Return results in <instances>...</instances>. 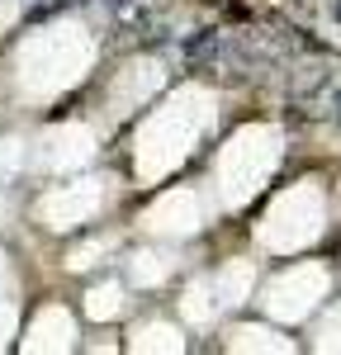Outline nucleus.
Returning <instances> with one entry per match:
<instances>
[{
    "instance_id": "6ab92c4d",
    "label": "nucleus",
    "mask_w": 341,
    "mask_h": 355,
    "mask_svg": "<svg viewBox=\"0 0 341 355\" xmlns=\"http://www.w3.org/2000/svg\"><path fill=\"white\" fill-rule=\"evenodd\" d=\"M24 166V137H5L0 142V180H10Z\"/></svg>"
},
{
    "instance_id": "aec40b11",
    "label": "nucleus",
    "mask_w": 341,
    "mask_h": 355,
    "mask_svg": "<svg viewBox=\"0 0 341 355\" xmlns=\"http://www.w3.org/2000/svg\"><path fill=\"white\" fill-rule=\"evenodd\" d=\"M15 336V303L0 299V351H5V341Z\"/></svg>"
},
{
    "instance_id": "4468645a",
    "label": "nucleus",
    "mask_w": 341,
    "mask_h": 355,
    "mask_svg": "<svg viewBox=\"0 0 341 355\" xmlns=\"http://www.w3.org/2000/svg\"><path fill=\"white\" fill-rule=\"evenodd\" d=\"M128 346H133V351H166V355H175V351H185V336L170 327V322H138L133 336H128Z\"/></svg>"
},
{
    "instance_id": "423d86ee",
    "label": "nucleus",
    "mask_w": 341,
    "mask_h": 355,
    "mask_svg": "<svg viewBox=\"0 0 341 355\" xmlns=\"http://www.w3.org/2000/svg\"><path fill=\"white\" fill-rule=\"evenodd\" d=\"M100 209H105V180L100 175H85L76 185H62V190L43 194L38 199V223L48 232H71V227L90 223Z\"/></svg>"
},
{
    "instance_id": "ddd939ff",
    "label": "nucleus",
    "mask_w": 341,
    "mask_h": 355,
    "mask_svg": "<svg viewBox=\"0 0 341 355\" xmlns=\"http://www.w3.org/2000/svg\"><path fill=\"white\" fill-rule=\"evenodd\" d=\"M227 351H289V336H280L275 327H261V322H242L227 331Z\"/></svg>"
},
{
    "instance_id": "f257e3e1",
    "label": "nucleus",
    "mask_w": 341,
    "mask_h": 355,
    "mask_svg": "<svg viewBox=\"0 0 341 355\" xmlns=\"http://www.w3.org/2000/svg\"><path fill=\"white\" fill-rule=\"evenodd\" d=\"M213 114H218V100L204 85H180L138 128V142H133L138 180L152 185V180H166L170 171H180L185 157L195 152V142L213 128Z\"/></svg>"
},
{
    "instance_id": "39448f33",
    "label": "nucleus",
    "mask_w": 341,
    "mask_h": 355,
    "mask_svg": "<svg viewBox=\"0 0 341 355\" xmlns=\"http://www.w3.org/2000/svg\"><path fill=\"white\" fill-rule=\"evenodd\" d=\"M327 289H332V270L322 261H304V266H289L284 275H275L265 284L261 303L275 322H304L313 308L327 299Z\"/></svg>"
},
{
    "instance_id": "412c9836",
    "label": "nucleus",
    "mask_w": 341,
    "mask_h": 355,
    "mask_svg": "<svg viewBox=\"0 0 341 355\" xmlns=\"http://www.w3.org/2000/svg\"><path fill=\"white\" fill-rule=\"evenodd\" d=\"M15 15H19V0H0V33L15 24Z\"/></svg>"
},
{
    "instance_id": "9b49d317",
    "label": "nucleus",
    "mask_w": 341,
    "mask_h": 355,
    "mask_svg": "<svg viewBox=\"0 0 341 355\" xmlns=\"http://www.w3.org/2000/svg\"><path fill=\"white\" fill-rule=\"evenodd\" d=\"M256 289V266L252 261H227L218 279H213V299L223 303V308H237V303H247Z\"/></svg>"
},
{
    "instance_id": "9d476101",
    "label": "nucleus",
    "mask_w": 341,
    "mask_h": 355,
    "mask_svg": "<svg viewBox=\"0 0 341 355\" xmlns=\"http://www.w3.org/2000/svg\"><path fill=\"white\" fill-rule=\"evenodd\" d=\"M76 346V322L67 308H43L33 322H28V336H24V351H71Z\"/></svg>"
},
{
    "instance_id": "f03ea898",
    "label": "nucleus",
    "mask_w": 341,
    "mask_h": 355,
    "mask_svg": "<svg viewBox=\"0 0 341 355\" xmlns=\"http://www.w3.org/2000/svg\"><path fill=\"white\" fill-rule=\"evenodd\" d=\"M95 67V38L81 19H57V24L28 33L15 53V81L28 100H53L81 81Z\"/></svg>"
},
{
    "instance_id": "20e7f679",
    "label": "nucleus",
    "mask_w": 341,
    "mask_h": 355,
    "mask_svg": "<svg viewBox=\"0 0 341 355\" xmlns=\"http://www.w3.org/2000/svg\"><path fill=\"white\" fill-rule=\"evenodd\" d=\"M322 227H327V190H322V180H299L270 199L265 218L256 227V242L275 256H289V251H304L308 242H317Z\"/></svg>"
},
{
    "instance_id": "1a4fd4ad",
    "label": "nucleus",
    "mask_w": 341,
    "mask_h": 355,
    "mask_svg": "<svg viewBox=\"0 0 341 355\" xmlns=\"http://www.w3.org/2000/svg\"><path fill=\"white\" fill-rule=\"evenodd\" d=\"M142 227L157 232V237H195L204 227V204H199L195 190H166L142 214Z\"/></svg>"
},
{
    "instance_id": "7ed1b4c3",
    "label": "nucleus",
    "mask_w": 341,
    "mask_h": 355,
    "mask_svg": "<svg viewBox=\"0 0 341 355\" xmlns=\"http://www.w3.org/2000/svg\"><path fill=\"white\" fill-rule=\"evenodd\" d=\"M280 157H284V133L280 128H270V123H247V128H237L232 142L223 147V157H218V171H213L218 199H223L227 209H242V204L256 199L261 185L275 175Z\"/></svg>"
},
{
    "instance_id": "0eeeda50",
    "label": "nucleus",
    "mask_w": 341,
    "mask_h": 355,
    "mask_svg": "<svg viewBox=\"0 0 341 355\" xmlns=\"http://www.w3.org/2000/svg\"><path fill=\"white\" fill-rule=\"evenodd\" d=\"M161 85H166V62H161V57H133V62L110 81L105 110H110V119H128V114L142 110Z\"/></svg>"
},
{
    "instance_id": "6e6552de",
    "label": "nucleus",
    "mask_w": 341,
    "mask_h": 355,
    "mask_svg": "<svg viewBox=\"0 0 341 355\" xmlns=\"http://www.w3.org/2000/svg\"><path fill=\"white\" fill-rule=\"evenodd\" d=\"M95 152H100V142H95L90 123H57V128H48V133L38 137L33 162L43 166V171H81Z\"/></svg>"
},
{
    "instance_id": "4be33fe9",
    "label": "nucleus",
    "mask_w": 341,
    "mask_h": 355,
    "mask_svg": "<svg viewBox=\"0 0 341 355\" xmlns=\"http://www.w3.org/2000/svg\"><path fill=\"white\" fill-rule=\"evenodd\" d=\"M10 284V261H5V251H0V289Z\"/></svg>"
},
{
    "instance_id": "a211bd4d",
    "label": "nucleus",
    "mask_w": 341,
    "mask_h": 355,
    "mask_svg": "<svg viewBox=\"0 0 341 355\" xmlns=\"http://www.w3.org/2000/svg\"><path fill=\"white\" fill-rule=\"evenodd\" d=\"M313 346L317 351H341V303L317 322V336H313Z\"/></svg>"
},
{
    "instance_id": "f8f14e48",
    "label": "nucleus",
    "mask_w": 341,
    "mask_h": 355,
    "mask_svg": "<svg viewBox=\"0 0 341 355\" xmlns=\"http://www.w3.org/2000/svg\"><path fill=\"white\" fill-rule=\"evenodd\" d=\"M170 270H175V256H166V251H133V256H128V279L142 284V289L166 284Z\"/></svg>"
},
{
    "instance_id": "2eb2a0df",
    "label": "nucleus",
    "mask_w": 341,
    "mask_h": 355,
    "mask_svg": "<svg viewBox=\"0 0 341 355\" xmlns=\"http://www.w3.org/2000/svg\"><path fill=\"white\" fill-rule=\"evenodd\" d=\"M123 289H119V279H110V284H95L90 294H85V318L90 322H110V318H119L123 313Z\"/></svg>"
},
{
    "instance_id": "f3484780",
    "label": "nucleus",
    "mask_w": 341,
    "mask_h": 355,
    "mask_svg": "<svg viewBox=\"0 0 341 355\" xmlns=\"http://www.w3.org/2000/svg\"><path fill=\"white\" fill-rule=\"evenodd\" d=\"M110 251H114V237H90V242L67 251V270H90V266H100V256H110Z\"/></svg>"
},
{
    "instance_id": "dca6fc26",
    "label": "nucleus",
    "mask_w": 341,
    "mask_h": 355,
    "mask_svg": "<svg viewBox=\"0 0 341 355\" xmlns=\"http://www.w3.org/2000/svg\"><path fill=\"white\" fill-rule=\"evenodd\" d=\"M180 313H185V322H195V327H209V322H213V313H218L213 284L195 279V284L185 289V299H180Z\"/></svg>"
}]
</instances>
